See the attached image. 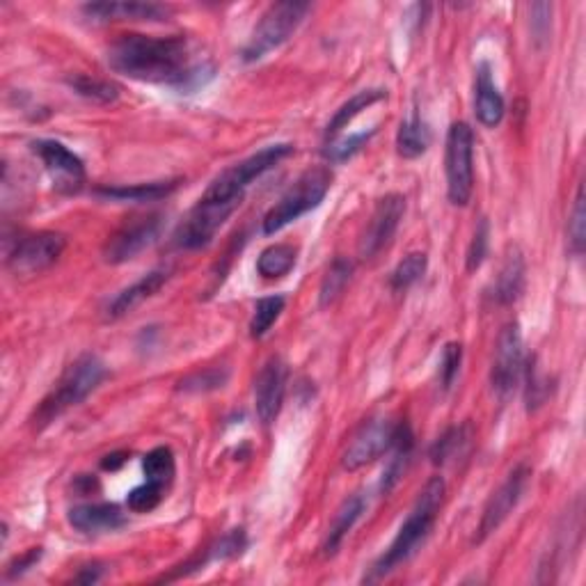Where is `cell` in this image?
<instances>
[{
	"mask_svg": "<svg viewBox=\"0 0 586 586\" xmlns=\"http://www.w3.org/2000/svg\"><path fill=\"white\" fill-rule=\"evenodd\" d=\"M188 55L184 37L122 35L110 44L106 60L110 69L133 81L195 90L204 85V67L190 65Z\"/></svg>",
	"mask_w": 586,
	"mask_h": 586,
	"instance_id": "obj_1",
	"label": "cell"
},
{
	"mask_svg": "<svg viewBox=\"0 0 586 586\" xmlns=\"http://www.w3.org/2000/svg\"><path fill=\"white\" fill-rule=\"evenodd\" d=\"M445 500V479L433 477L426 483L422 493L417 497L415 509L408 513L406 522H403L399 534L394 536L390 548L383 552L374 568L369 570V575L364 577V582H378L383 580L385 575H390L394 568L401 566L403 561H408L413 554L419 550L426 538H429L431 529L435 525V518H438V511Z\"/></svg>",
	"mask_w": 586,
	"mask_h": 586,
	"instance_id": "obj_2",
	"label": "cell"
},
{
	"mask_svg": "<svg viewBox=\"0 0 586 586\" xmlns=\"http://www.w3.org/2000/svg\"><path fill=\"white\" fill-rule=\"evenodd\" d=\"M106 378V364L101 362L94 353H85L81 358H76L65 369V374L60 376L53 390L46 394L42 403L35 408L33 422L35 431H42L46 426L53 424L55 419L62 417L67 410L81 406V403L104 383Z\"/></svg>",
	"mask_w": 586,
	"mask_h": 586,
	"instance_id": "obj_3",
	"label": "cell"
},
{
	"mask_svg": "<svg viewBox=\"0 0 586 586\" xmlns=\"http://www.w3.org/2000/svg\"><path fill=\"white\" fill-rule=\"evenodd\" d=\"M332 186V172L326 165H316V168L305 170L300 177L293 181V186L277 200L264 216V234H275L291 225L305 213L319 207L323 197L328 195Z\"/></svg>",
	"mask_w": 586,
	"mask_h": 586,
	"instance_id": "obj_4",
	"label": "cell"
},
{
	"mask_svg": "<svg viewBox=\"0 0 586 586\" xmlns=\"http://www.w3.org/2000/svg\"><path fill=\"white\" fill-rule=\"evenodd\" d=\"M307 12H310V3H298V0L273 3L264 14H261L248 44L243 46L241 58L245 62H257L261 58H266L271 51L280 49V46L300 28V23L307 17Z\"/></svg>",
	"mask_w": 586,
	"mask_h": 586,
	"instance_id": "obj_5",
	"label": "cell"
},
{
	"mask_svg": "<svg viewBox=\"0 0 586 586\" xmlns=\"http://www.w3.org/2000/svg\"><path fill=\"white\" fill-rule=\"evenodd\" d=\"M291 154H293V145H289V142H275V145H268L261 149V152L248 156L245 161L232 165V168H227L223 174H218V177L209 184V188L204 190V197H209V200H216V202L241 204L245 188H248L255 179H259L261 174L273 170L277 163H282L284 158Z\"/></svg>",
	"mask_w": 586,
	"mask_h": 586,
	"instance_id": "obj_6",
	"label": "cell"
},
{
	"mask_svg": "<svg viewBox=\"0 0 586 586\" xmlns=\"http://www.w3.org/2000/svg\"><path fill=\"white\" fill-rule=\"evenodd\" d=\"M447 197L454 207H467L474 190V133L470 124L454 122L445 149Z\"/></svg>",
	"mask_w": 586,
	"mask_h": 586,
	"instance_id": "obj_7",
	"label": "cell"
},
{
	"mask_svg": "<svg viewBox=\"0 0 586 586\" xmlns=\"http://www.w3.org/2000/svg\"><path fill=\"white\" fill-rule=\"evenodd\" d=\"M239 209V202H216L209 197H200L188 216L181 220L177 232L172 236V243L181 250H197L213 241L218 229L225 225V220Z\"/></svg>",
	"mask_w": 586,
	"mask_h": 586,
	"instance_id": "obj_8",
	"label": "cell"
},
{
	"mask_svg": "<svg viewBox=\"0 0 586 586\" xmlns=\"http://www.w3.org/2000/svg\"><path fill=\"white\" fill-rule=\"evenodd\" d=\"M399 424L401 422H394V417L387 413L364 419L360 429L353 433L351 442H348L342 465L353 472L387 454L394 445V438H397Z\"/></svg>",
	"mask_w": 586,
	"mask_h": 586,
	"instance_id": "obj_9",
	"label": "cell"
},
{
	"mask_svg": "<svg viewBox=\"0 0 586 586\" xmlns=\"http://www.w3.org/2000/svg\"><path fill=\"white\" fill-rule=\"evenodd\" d=\"M161 229V213H147V216L126 220V223L106 241L101 255H104L106 264H126V261L136 259L142 250H147L149 245L156 243L158 236H161Z\"/></svg>",
	"mask_w": 586,
	"mask_h": 586,
	"instance_id": "obj_10",
	"label": "cell"
},
{
	"mask_svg": "<svg viewBox=\"0 0 586 586\" xmlns=\"http://www.w3.org/2000/svg\"><path fill=\"white\" fill-rule=\"evenodd\" d=\"M522 374H525V344L518 323L504 326L497 337V348L490 369V385L500 399H506L516 390Z\"/></svg>",
	"mask_w": 586,
	"mask_h": 586,
	"instance_id": "obj_11",
	"label": "cell"
},
{
	"mask_svg": "<svg viewBox=\"0 0 586 586\" xmlns=\"http://www.w3.org/2000/svg\"><path fill=\"white\" fill-rule=\"evenodd\" d=\"M67 248V239L58 232H37L21 236L7 252V266L17 275H35L51 268Z\"/></svg>",
	"mask_w": 586,
	"mask_h": 586,
	"instance_id": "obj_12",
	"label": "cell"
},
{
	"mask_svg": "<svg viewBox=\"0 0 586 586\" xmlns=\"http://www.w3.org/2000/svg\"><path fill=\"white\" fill-rule=\"evenodd\" d=\"M529 477H532V470H529L525 463H520L509 472V477L502 481V486L488 497V502L483 506L481 513L477 543H483L490 534L497 532V529L504 525V520L511 516L513 509L520 504L522 495H525Z\"/></svg>",
	"mask_w": 586,
	"mask_h": 586,
	"instance_id": "obj_13",
	"label": "cell"
},
{
	"mask_svg": "<svg viewBox=\"0 0 586 586\" xmlns=\"http://www.w3.org/2000/svg\"><path fill=\"white\" fill-rule=\"evenodd\" d=\"M33 152L44 163L53 188L62 195H74L85 184V165L67 145L58 140H35Z\"/></svg>",
	"mask_w": 586,
	"mask_h": 586,
	"instance_id": "obj_14",
	"label": "cell"
},
{
	"mask_svg": "<svg viewBox=\"0 0 586 586\" xmlns=\"http://www.w3.org/2000/svg\"><path fill=\"white\" fill-rule=\"evenodd\" d=\"M403 213H406V197L399 193L380 197L374 213H371L367 232H364L360 241V255L364 259H374L392 243L403 220Z\"/></svg>",
	"mask_w": 586,
	"mask_h": 586,
	"instance_id": "obj_15",
	"label": "cell"
},
{
	"mask_svg": "<svg viewBox=\"0 0 586 586\" xmlns=\"http://www.w3.org/2000/svg\"><path fill=\"white\" fill-rule=\"evenodd\" d=\"M287 376L289 371L282 358H271L259 371L255 380V406L264 426H271L280 415L284 392H287Z\"/></svg>",
	"mask_w": 586,
	"mask_h": 586,
	"instance_id": "obj_16",
	"label": "cell"
},
{
	"mask_svg": "<svg viewBox=\"0 0 586 586\" xmlns=\"http://www.w3.org/2000/svg\"><path fill=\"white\" fill-rule=\"evenodd\" d=\"M172 10L161 3H138V0H117V3H87L83 14L97 23L108 21H161L168 19Z\"/></svg>",
	"mask_w": 586,
	"mask_h": 586,
	"instance_id": "obj_17",
	"label": "cell"
},
{
	"mask_svg": "<svg viewBox=\"0 0 586 586\" xmlns=\"http://www.w3.org/2000/svg\"><path fill=\"white\" fill-rule=\"evenodd\" d=\"M69 525L83 534H101L124 527L126 518L117 504H83L69 511Z\"/></svg>",
	"mask_w": 586,
	"mask_h": 586,
	"instance_id": "obj_18",
	"label": "cell"
},
{
	"mask_svg": "<svg viewBox=\"0 0 586 586\" xmlns=\"http://www.w3.org/2000/svg\"><path fill=\"white\" fill-rule=\"evenodd\" d=\"M474 113H477V120L488 126V129H495L497 124L502 122L504 117V97L497 90L493 81V69H490L488 62H481L477 67V83H474Z\"/></svg>",
	"mask_w": 586,
	"mask_h": 586,
	"instance_id": "obj_19",
	"label": "cell"
},
{
	"mask_svg": "<svg viewBox=\"0 0 586 586\" xmlns=\"http://www.w3.org/2000/svg\"><path fill=\"white\" fill-rule=\"evenodd\" d=\"M168 271H152L147 273L145 277H140L138 282H133L131 287H126L124 291L117 293L113 298V303L108 305V319H122L129 312L136 310L138 305L145 303L147 298H152L154 293H158V289L163 287L165 282H168Z\"/></svg>",
	"mask_w": 586,
	"mask_h": 586,
	"instance_id": "obj_20",
	"label": "cell"
},
{
	"mask_svg": "<svg viewBox=\"0 0 586 586\" xmlns=\"http://www.w3.org/2000/svg\"><path fill=\"white\" fill-rule=\"evenodd\" d=\"M522 289H525V257L518 248H509V255H506L495 280L493 298L500 305H511L520 298Z\"/></svg>",
	"mask_w": 586,
	"mask_h": 586,
	"instance_id": "obj_21",
	"label": "cell"
},
{
	"mask_svg": "<svg viewBox=\"0 0 586 586\" xmlns=\"http://www.w3.org/2000/svg\"><path fill=\"white\" fill-rule=\"evenodd\" d=\"M413 447H415L413 431H410V426L406 422H401L397 438H394V445L390 451H387V454H390V461H387L383 479H380V490H383L385 495L401 481L403 472H406V467L410 463V456H413Z\"/></svg>",
	"mask_w": 586,
	"mask_h": 586,
	"instance_id": "obj_22",
	"label": "cell"
},
{
	"mask_svg": "<svg viewBox=\"0 0 586 586\" xmlns=\"http://www.w3.org/2000/svg\"><path fill=\"white\" fill-rule=\"evenodd\" d=\"M474 440V431L470 424L451 426L445 433L440 435L438 440L433 442L431 447V461L435 465H449L454 461H461V458L470 451Z\"/></svg>",
	"mask_w": 586,
	"mask_h": 586,
	"instance_id": "obj_23",
	"label": "cell"
},
{
	"mask_svg": "<svg viewBox=\"0 0 586 586\" xmlns=\"http://www.w3.org/2000/svg\"><path fill=\"white\" fill-rule=\"evenodd\" d=\"M362 513H364V500L360 495L348 497V500L339 506V511L335 513V520H332V525L328 529L326 541H323V554H326V557H332V554H337V550L342 548L344 538L355 527V522L360 520Z\"/></svg>",
	"mask_w": 586,
	"mask_h": 586,
	"instance_id": "obj_24",
	"label": "cell"
},
{
	"mask_svg": "<svg viewBox=\"0 0 586 586\" xmlns=\"http://www.w3.org/2000/svg\"><path fill=\"white\" fill-rule=\"evenodd\" d=\"M387 97L385 90H380V87H376V90H362L355 94V97H351L346 101V104L337 110L335 115H332V120L328 124L326 129V140L332 142L337 140L339 133H342V129H346L348 124H351L355 117H358L362 110H367L369 106L378 104V101H383Z\"/></svg>",
	"mask_w": 586,
	"mask_h": 586,
	"instance_id": "obj_25",
	"label": "cell"
},
{
	"mask_svg": "<svg viewBox=\"0 0 586 586\" xmlns=\"http://www.w3.org/2000/svg\"><path fill=\"white\" fill-rule=\"evenodd\" d=\"M431 129L417 113L403 120L397 133V152L403 158H419L431 147Z\"/></svg>",
	"mask_w": 586,
	"mask_h": 586,
	"instance_id": "obj_26",
	"label": "cell"
},
{
	"mask_svg": "<svg viewBox=\"0 0 586 586\" xmlns=\"http://www.w3.org/2000/svg\"><path fill=\"white\" fill-rule=\"evenodd\" d=\"M298 261V250L289 243H275L266 248L257 259V273L264 280H280L289 275Z\"/></svg>",
	"mask_w": 586,
	"mask_h": 586,
	"instance_id": "obj_27",
	"label": "cell"
},
{
	"mask_svg": "<svg viewBox=\"0 0 586 586\" xmlns=\"http://www.w3.org/2000/svg\"><path fill=\"white\" fill-rule=\"evenodd\" d=\"M179 184L177 181H152V184H136V186H108L99 188L101 197L120 202H154L161 197L170 195Z\"/></svg>",
	"mask_w": 586,
	"mask_h": 586,
	"instance_id": "obj_28",
	"label": "cell"
},
{
	"mask_svg": "<svg viewBox=\"0 0 586 586\" xmlns=\"http://www.w3.org/2000/svg\"><path fill=\"white\" fill-rule=\"evenodd\" d=\"M142 472H145V481L158 483V486L168 490L177 474V465H174V454L170 447H156L142 458Z\"/></svg>",
	"mask_w": 586,
	"mask_h": 586,
	"instance_id": "obj_29",
	"label": "cell"
},
{
	"mask_svg": "<svg viewBox=\"0 0 586 586\" xmlns=\"http://www.w3.org/2000/svg\"><path fill=\"white\" fill-rule=\"evenodd\" d=\"M351 275H353V261H348L344 257L332 259V264L328 266V271L326 275H323V282H321V291H319L321 307L332 305L339 296H342L346 284L351 282Z\"/></svg>",
	"mask_w": 586,
	"mask_h": 586,
	"instance_id": "obj_30",
	"label": "cell"
},
{
	"mask_svg": "<svg viewBox=\"0 0 586 586\" xmlns=\"http://www.w3.org/2000/svg\"><path fill=\"white\" fill-rule=\"evenodd\" d=\"M67 83L76 94H81L83 99L92 101V104H113L120 97V87L110 81H101V78L92 76H69Z\"/></svg>",
	"mask_w": 586,
	"mask_h": 586,
	"instance_id": "obj_31",
	"label": "cell"
},
{
	"mask_svg": "<svg viewBox=\"0 0 586 586\" xmlns=\"http://www.w3.org/2000/svg\"><path fill=\"white\" fill-rule=\"evenodd\" d=\"M284 305H287L284 296L261 298L255 307V314H252V321H250V337L252 339L264 337L266 332L273 328V323L280 319V314L284 312Z\"/></svg>",
	"mask_w": 586,
	"mask_h": 586,
	"instance_id": "obj_32",
	"label": "cell"
},
{
	"mask_svg": "<svg viewBox=\"0 0 586 586\" xmlns=\"http://www.w3.org/2000/svg\"><path fill=\"white\" fill-rule=\"evenodd\" d=\"M426 266H429V259H426L424 252H410V255L403 257V261H399V266L394 268V273L390 277L392 289L406 291L413 287L415 282L424 277Z\"/></svg>",
	"mask_w": 586,
	"mask_h": 586,
	"instance_id": "obj_33",
	"label": "cell"
},
{
	"mask_svg": "<svg viewBox=\"0 0 586 586\" xmlns=\"http://www.w3.org/2000/svg\"><path fill=\"white\" fill-rule=\"evenodd\" d=\"M229 378V371L223 367H211V369H202V371H195V374L186 376L184 380H179L177 390L179 392H193V394H200V392H211V390H218V387H223Z\"/></svg>",
	"mask_w": 586,
	"mask_h": 586,
	"instance_id": "obj_34",
	"label": "cell"
},
{
	"mask_svg": "<svg viewBox=\"0 0 586 586\" xmlns=\"http://www.w3.org/2000/svg\"><path fill=\"white\" fill-rule=\"evenodd\" d=\"M376 129H369V131H362V133H353V136L348 138H339V140H332L323 149V154L330 163H344L351 158L353 154H358L364 142H369V138L374 136Z\"/></svg>",
	"mask_w": 586,
	"mask_h": 586,
	"instance_id": "obj_35",
	"label": "cell"
},
{
	"mask_svg": "<svg viewBox=\"0 0 586 586\" xmlns=\"http://www.w3.org/2000/svg\"><path fill=\"white\" fill-rule=\"evenodd\" d=\"M163 493H165V488L158 486V483L145 481L142 486L133 488L131 493L126 495V506H129L133 513H149L163 502V497H165Z\"/></svg>",
	"mask_w": 586,
	"mask_h": 586,
	"instance_id": "obj_36",
	"label": "cell"
},
{
	"mask_svg": "<svg viewBox=\"0 0 586 586\" xmlns=\"http://www.w3.org/2000/svg\"><path fill=\"white\" fill-rule=\"evenodd\" d=\"M584 186L577 188L575 195V204H573V213H570L568 220V243H570V252L575 257H580L584 252Z\"/></svg>",
	"mask_w": 586,
	"mask_h": 586,
	"instance_id": "obj_37",
	"label": "cell"
},
{
	"mask_svg": "<svg viewBox=\"0 0 586 586\" xmlns=\"http://www.w3.org/2000/svg\"><path fill=\"white\" fill-rule=\"evenodd\" d=\"M488 243H490V229H488V220L481 218V223L474 229V236L470 241V248H467V271L474 273L479 271L483 261L488 257Z\"/></svg>",
	"mask_w": 586,
	"mask_h": 586,
	"instance_id": "obj_38",
	"label": "cell"
},
{
	"mask_svg": "<svg viewBox=\"0 0 586 586\" xmlns=\"http://www.w3.org/2000/svg\"><path fill=\"white\" fill-rule=\"evenodd\" d=\"M245 548H248V536H245V529H232V532H227L209 550L207 561L209 559H234V557H239V554H243Z\"/></svg>",
	"mask_w": 586,
	"mask_h": 586,
	"instance_id": "obj_39",
	"label": "cell"
},
{
	"mask_svg": "<svg viewBox=\"0 0 586 586\" xmlns=\"http://www.w3.org/2000/svg\"><path fill=\"white\" fill-rule=\"evenodd\" d=\"M525 374H527V408L534 410L538 406H543L545 399L550 394V385L541 374H538V364L536 360L525 362Z\"/></svg>",
	"mask_w": 586,
	"mask_h": 586,
	"instance_id": "obj_40",
	"label": "cell"
},
{
	"mask_svg": "<svg viewBox=\"0 0 586 586\" xmlns=\"http://www.w3.org/2000/svg\"><path fill=\"white\" fill-rule=\"evenodd\" d=\"M461 362H463V346L458 342H449L442 351V360H440V385L442 390H449L454 385V380L461 371Z\"/></svg>",
	"mask_w": 586,
	"mask_h": 586,
	"instance_id": "obj_41",
	"label": "cell"
},
{
	"mask_svg": "<svg viewBox=\"0 0 586 586\" xmlns=\"http://www.w3.org/2000/svg\"><path fill=\"white\" fill-rule=\"evenodd\" d=\"M529 12H532V33L534 39L538 44H545L548 42V35H550V17H552V5L548 3H536L529 7Z\"/></svg>",
	"mask_w": 586,
	"mask_h": 586,
	"instance_id": "obj_42",
	"label": "cell"
},
{
	"mask_svg": "<svg viewBox=\"0 0 586 586\" xmlns=\"http://www.w3.org/2000/svg\"><path fill=\"white\" fill-rule=\"evenodd\" d=\"M42 559V548H33V550H28L26 554H23V557H19L17 561H14V564L10 566V570H7V575H21V573H26L28 568H33L37 561Z\"/></svg>",
	"mask_w": 586,
	"mask_h": 586,
	"instance_id": "obj_43",
	"label": "cell"
},
{
	"mask_svg": "<svg viewBox=\"0 0 586 586\" xmlns=\"http://www.w3.org/2000/svg\"><path fill=\"white\" fill-rule=\"evenodd\" d=\"M99 580H101V566L99 564L85 566L83 573L76 577V582H81V584H94V582H99Z\"/></svg>",
	"mask_w": 586,
	"mask_h": 586,
	"instance_id": "obj_44",
	"label": "cell"
},
{
	"mask_svg": "<svg viewBox=\"0 0 586 586\" xmlns=\"http://www.w3.org/2000/svg\"><path fill=\"white\" fill-rule=\"evenodd\" d=\"M126 463V454H108L104 461H101V467L108 472H115L120 470V467Z\"/></svg>",
	"mask_w": 586,
	"mask_h": 586,
	"instance_id": "obj_45",
	"label": "cell"
}]
</instances>
